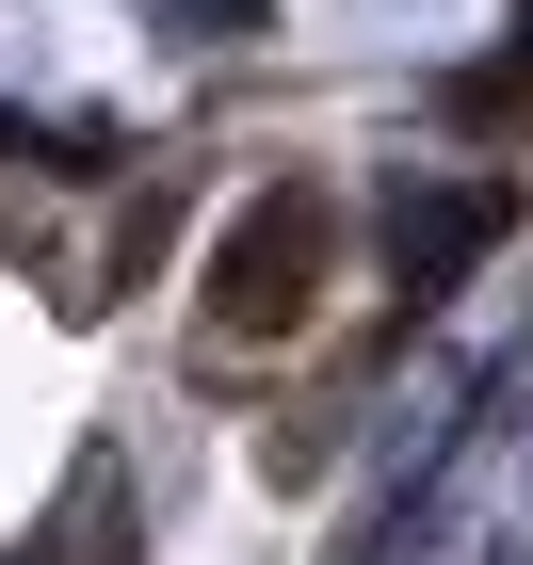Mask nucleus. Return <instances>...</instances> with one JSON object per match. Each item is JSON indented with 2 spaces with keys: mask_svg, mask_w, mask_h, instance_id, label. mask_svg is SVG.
Here are the masks:
<instances>
[{
  "mask_svg": "<svg viewBox=\"0 0 533 565\" xmlns=\"http://www.w3.org/2000/svg\"><path fill=\"white\" fill-rule=\"evenodd\" d=\"M501 211H518L501 178H486V194H437V211H404V226H388V259H404V291H452V275H469V259H486V243H501Z\"/></svg>",
  "mask_w": 533,
  "mask_h": 565,
  "instance_id": "nucleus-1",
  "label": "nucleus"
},
{
  "mask_svg": "<svg viewBox=\"0 0 533 565\" xmlns=\"http://www.w3.org/2000/svg\"><path fill=\"white\" fill-rule=\"evenodd\" d=\"M291 275H308V211H259L243 243H226V323H243V340L291 323Z\"/></svg>",
  "mask_w": 533,
  "mask_h": 565,
  "instance_id": "nucleus-2",
  "label": "nucleus"
},
{
  "mask_svg": "<svg viewBox=\"0 0 533 565\" xmlns=\"http://www.w3.org/2000/svg\"><path fill=\"white\" fill-rule=\"evenodd\" d=\"M518 65H533V0H518Z\"/></svg>",
  "mask_w": 533,
  "mask_h": 565,
  "instance_id": "nucleus-3",
  "label": "nucleus"
}]
</instances>
